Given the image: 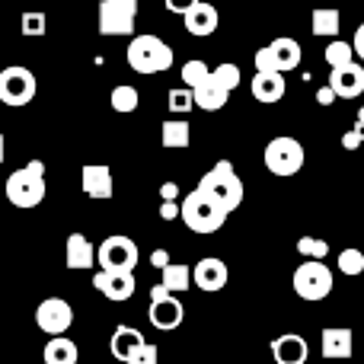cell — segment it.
Returning <instances> with one entry per match:
<instances>
[{"label": "cell", "instance_id": "cell-13", "mask_svg": "<svg viewBox=\"0 0 364 364\" xmlns=\"http://www.w3.org/2000/svg\"><path fill=\"white\" fill-rule=\"evenodd\" d=\"M93 288L100 291L109 301H132L134 291H138V282H134V272H112V269H100L93 275Z\"/></svg>", "mask_w": 364, "mask_h": 364}, {"label": "cell", "instance_id": "cell-36", "mask_svg": "<svg viewBox=\"0 0 364 364\" xmlns=\"http://www.w3.org/2000/svg\"><path fill=\"white\" fill-rule=\"evenodd\" d=\"M361 132H358V128H352V132H348L346 134V138H342V147H346V151H358V147H361Z\"/></svg>", "mask_w": 364, "mask_h": 364}, {"label": "cell", "instance_id": "cell-26", "mask_svg": "<svg viewBox=\"0 0 364 364\" xmlns=\"http://www.w3.org/2000/svg\"><path fill=\"white\" fill-rule=\"evenodd\" d=\"M310 26H314V36H323V38H336L342 29V16L336 6H320V10H314V19H310Z\"/></svg>", "mask_w": 364, "mask_h": 364}, {"label": "cell", "instance_id": "cell-37", "mask_svg": "<svg viewBox=\"0 0 364 364\" xmlns=\"http://www.w3.org/2000/svg\"><path fill=\"white\" fill-rule=\"evenodd\" d=\"M164 4H166V10H170V13H179V16H182V13H186L188 6H195L198 0H164Z\"/></svg>", "mask_w": 364, "mask_h": 364}, {"label": "cell", "instance_id": "cell-34", "mask_svg": "<svg viewBox=\"0 0 364 364\" xmlns=\"http://www.w3.org/2000/svg\"><path fill=\"white\" fill-rule=\"evenodd\" d=\"M23 36H29V38H38V36H45L48 32V16L45 13H38V10H32V13H23Z\"/></svg>", "mask_w": 364, "mask_h": 364}, {"label": "cell", "instance_id": "cell-28", "mask_svg": "<svg viewBox=\"0 0 364 364\" xmlns=\"http://www.w3.org/2000/svg\"><path fill=\"white\" fill-rule=\"evenodd\" d=\"M109 102H112V109H115V112H122V115H132L134 109H138L141 96H138V90H134L132 83H119V87L112 90V96H109Z\"/></svg>", "mask_w": 364, "mask_h": 364}, {"label": "cell", "instance_id": "cell-21", "mask_svg": "<svg viewBox=\"0 0 364 364\" xmlns=\"http://www.w3.org/2000/svg\"><path fill=\"white\" fill-rule=\"evenodd\" d=\"M64 262H68V269H93L96 265V246L90 243L83 233H70L68 237V246H64Z\"/></svg>", "mask_w": 364, "mask_h": 364}, {"label": "cell", "instance_id": "cell-5", "mask_svg": "<svg viewBox=\"0 0 364 364\" xmlns=\"http://www.w3.org/2000/svg\"><path fill=\"white\" fill-rule=\"evenodd\" d=\"M227 214L230 211H224L211 195H205L201 188H195V192H188L186 201H182L179 218L186 220V227L195 230V233H218L220 227H224Z\"/></svg>", "mask_w": 364, "mask_h": 364}, {"label": "cell", "instance_id": "cell-25", "mask_svg": "<svg viewBox=\"0 0 364 364\" xmlns=\"http://www.w3.org/2000/svg\"><path fill=\"white\" fill-rule=\"evenodd\" d=\"M45 364H77L80 358V352H77V346L70 339H64V336H51L48 346H45L42 352Z\"/></svg>", "mask_w": 364, "mask_h": 364}, {"label": "cell", "instance_id": "cell-14", "mask_svg": "<svg viewBox=\"0 0 364 364\" xmlns=\"http://www.w3.org/2000/svg\"><path fill=\"white\" fill-rule=\"evenodd\" d=\"M329 87L336 90L339 100H358L364 93V68L355 61H346V64H336L333 74H329Z\"/></svg>", "mask_w": 364, "mask_h": 364}, {"label": "cell", "instance_id": "cell-24", "mask_svg": "<svg viewBox=\"0 0 364 364\" xmlns=\"http://www.w3.org/2000/svg\"><path fill=\"white\" fill-rule=\"evenodd\" d=\"M188 141H192V128H188L186 119H170L160 128V144L166 151H186Z\"/></svg>", "mask_w": 364, "mask_h": 364}, {"label": "cell", "instance_id": "cell-23", "mask_svg": "<svg viewBox=\"0 0 364 364\" xmlns=\"http://www.w3.org/2000/svg\"><path fill=\"white\" fill-rule=\"evenodd\" d=\"M141 346H144V336H141V329H134V326H119V329L112 333V358H115V361L132 364V358L138 355Z\"/></svg>", "mask_w": 364, "mask_h": 364}, {"label": "cell", "instance_id": "cell-43", "mask_svg": "<svg viewBox=\"0 0 364 364\" xmlns=\"http://www.w3.org/2000/svg\"><path fill=\"white\" fill-rule=\"evenodd\" d=\"M361 132V138H364V109H358V125H355Z\"/></svg>", "mask_w": 364, "mask_h": 364}, {"label": "cell", "instance_id": "cell-15", "mask_svg": "<svg viewBox=\"0 0 364 364\" xmlns=\"http://www.w3.org/2000/svg\"><path fill=\"white\" fill-rule=\"evenodd\" d=\"M147 316H151V323L157 329H164V333H170V329L182 326V320H186V307L176 301V294H164V297H151V307H147Z\"/></svg>", "mask_w": 364, "mask_h": 364}, {"label": "cell", "instance_id": "cell-31", "mask_svg": "<svg viewBox=\"0 0 364 364\" xmlns=\"http://www.w3.org/2000/svg\"><path fill=\"white\" fill-rule=\"evenodd\" d=\"M339 272L342 275H361L364 272V252L361 250H355V246H348V250H342L339 252Z\"/></svg>", "mask_w": 364, "mask_h": 364}, {"label": "cell", "instance_id": "cell-10", "mask_svg": "<svg viewBox=\"0 0 364 364\" xmlns=\"http://www.w3.org/2000/svg\"><path fill=\"white\" fill-rule=\"evenodd\" d=\"M301 42L297 38H275L272 45H265V48L256 51V70H282V74H288V70H294L297 64H301Z\"/></svg>", "mask_w": 364, "mask_h": 364}, {"label": "cell", "instance_id": "cell-30", "mask_svg": "<svg viewBox=\"0 0 364 364\" xmlns=\"http://www.w3.org/2000/svg\"><path fill=\"white\" fill-rule=\"evenodd\" d=\"M166 102H170V112H173V115H186V112H192V109H195V90H192V87L170 90Z\"/></svg>", "mask_w": 364, "mask_h": 364}, {"label": "cell", "instance_id": "cell-4", "mask_svg": "<svg viewBox=\"0 0 364 364\" xmlns=\"http://www.w3.org/2000/svg\"><path fill=\"white\" fill-rule=\"evenodd\" d=\"M198 188L205 195H211V198L218 201L224 211H237L240 201H243V179L237 176V170H233L230 160H220V164H214L211 170L201 176Z\"/></svg>", "mask_w": 364, "mask_h": 364}, {"label": "cell", "instance_id": "cell-7", "mask_svg": "<svg viewBox=\"0 0 364 364\" xmlns=\"http://www.w3.org/2000/svg\"><path fill=\"white\" fill-rule=\"evenodd\" d=\"M291 284H294L297 297H304V301H326L333 294V272L323 259H307L294 269Z\"/></svg>", "mask_w": 364, "mask_h": 364}, {"label": "cell", "instance_id": "cell-41", "mask_svg": "<svg viewBox=\"0 0 364 364\" xmlns=\"http://www.w3.org/2000/svg\"><path fill=\"white\" fill-rule=\"evenodd\" d=\"M333 100H339V96H336V90L326 83V87H323L320 93H316V102H320V106H329V102H333Z\"/></svg>", "mask_w": 364, "mask_h": 364}, {"label": "cell", "instance_id": "cell-18", "mask_svg": "<svg viewBox=\"0 0 364 364\" xmlns=\"http://www.w3.org/2000/svg\"><path fill=\"white\" fill-rule=\"evenodd\" d=\"M182 23H186V32H192V36L205 38V36H211V32H218L220 16H218V10H214L211 4L198 0L195 6H188V10L182 13Z\"/></svg>", "mask_w": 364, "mask_h": 364}, {"label": "cell", "instance_id": "cell-6", "mask_svg": "<svg viewBox=\"0 0 364 364\" xmlns=\"http://www.w3.org/2000/svg\"><path fill=\"white\" fill-rule=\"evenodd\" d=\"M304 144L297 138H288V134H278L265 144V170L272 176H294V173L304 170Z\"/></svg>", "mask_w": 364, "mask_h": 364}, {"label": "cell", "instance_id": "cell-20", "mask_svg": "<svg viewBox=\"0 0 364 364\" xmlns=\"http://www.w3.org/2000/svg\"><path fill=\"white\" fill-rule=\"evenodd\" d=\"M272 355H275L278 364H304L310 355V348H307V339H304V336L284 333L272 342Z\"/></svg>", "mask_w": 364, "mask_h": 364}, {"label": "cell", "instance_id": "cell-12", "mask_svg": "<svg viewBox=\"0 0 364 364\" xmlns=\"http://www.w3.org/2000/svg\"><path fill=\"white\" fill-rule=\"evenodd\" d=\"M74 323V310L64 297H45L36 307V326L42 329L45 336H64Z\"/></svg>", "mask_w": 364, "mask_h": 364}, {"label": "cell", "instance_id": "cell-3", "mask_svg": "<svg viewBox=\"0 0 364 364\" xmlns=\"http://www.w3.org/2000/svg\"><path fill=\"white\" fill-rule=\"evenodd\" d=\"M125 58L134 74H164L173 68V48L160 36H134Z\"/></svg>", "mask_w": 364, "mask_h": 364}, {"label": "cell", "instance_id": "cell-29", "mask_svg": "<svg viewBox=\"0 0 364 364\" xmlns=\"http://www.w3.org/2000/svg\"><path fill=\"white\" fill-rule=\"evenodd\" d=\"M323 58L329 61V68L346 64V61H355V45L352 42H342V38H333V42L326 45V51H323Z\"/></svg>", "mask_w": 364, "mask_h": 364}, {"label": "cell", "instance_id": "cell-27", "mask_svg": "<svg viewBox=\"0 0 364 364\" xmlns=\"http://www.w3.org/2000/svg\"><path fill=\"white\" fill-rule=\"evenodd\" d=\"M164 284L173 291V294L188 291V288H192V269H188V265H182V262L164 265Z\"/></svg>", "mask_w": 364, "mask_h": 364}, {"label": "cell", "instance_id": "cell-38", "mask_svg": "<svg viewBox=\"0 0 364 364\" xmlns=\"http://www.w3.org/2000/svg\"><path fill=\"white\" fill-rule=\"evenodd\" d=\"M151 265L164 272V265H170V252H166V250H154L151 252Z\"/></svg>", "mask_w": 364, "mask_h": 364}, {"label": "cell", "instance_id": "cell-22", "mask_svg": "<svg viewBox=\"0 0 364 364\" xmlns=\"http://www.w3.org/2000/svg\"><path fill=\"white\" fill-rule=\"evenodd\" d=\"M320 339H323V355L326 358H352L355 333L348 326H326Z\"/></svg>", "mask_w": 364, "mask_h": 364}, {"label": "cell", "instance_id": "cell-17", "mask_svg": "<svg viewBox=\"0 0 364 364\" xmlns=\"http://www.w3.org/2000/svg\"><path fill=\"white\" fill-rule=\"evenodd\" d=\"M227 278H230L227 265L220 262V259H214V256L201 259V262L192 269V284L195 288H201V291H208V294H214V291L224 288Z\"/></svg>", "mask_w": 364, "mask_h": 364}, {"label": "cell", "instance_id": "cell-16", "mask_svg": "<svg viewBox=\"0 0 364 364\" xmlns=\"http://www.w3.org/2000/svg\"><path fill=\"white\" fill-rule=\"evenodd\" d=\"M80 186H83V192H87L90 198H96V201H109V198L115 195L112 170H109L106 164H90V166H83Z\"/></svg>", "mask_w": 364, "mask_h": 364}, {"label": "cell", "instance_id": "cell-44", "mask_svg": "<svg viewBox=\"0 0 364 364\" xmlns=\"http://www.w3.org/2000/svg\"><path fill=\"white\" fill-rule=\"evenodd\" d=\"M4 157H6V141H4V134H0V164H4Z\"/></svg>", "mask_w": 364, "mask_h": 364}, {"label": "cell", "instance_id": "cell-42", "mask_svg": "<svg viewBox=\"0 0 364 364\" xmlns=\"http://www.w3.org/2000/svg\"><path fill=\"white\" fill-rule=\"evenodd\" d=\"M160 195H164V201H176L179 186H176V182H164V188H160Z\"/></svg>", "mask_w": 364, "mask_h": 364}, {"label": "cell", "instance_id": "cell-2", "mask_svg": "<svg viewBox=\"0 0 364 364\" xmlns=\"http://www.w3.org/2000/svg\"><path fill=\"white\" fill-rule=\"evenodd\" d=\"M240 87V68L237 64H218L205 80L198 83L195 90V106L205 109V112H218V109L227 106L230 93Z\"/></svg>", "mask_w": 364, "mask_h": 364}, {"label": "cell", "instance_id": "cell-35", "mask_svg": "<svg viewBox=\"0 0 364 364\" xmlns=\"http://www.w3.org/2000/svg\"><path fill=\"white\" fill-rule=\"evenodd\" d=\"M154 361H157V346H151V342H144L138 348V355L132 358V364H154Z\"/></svg>", "mask_w": 364, "mask_h": 364}, {"label": "cell", "instance_id": "cell-33", "mask_svg": "<svg viewBox=\"0 0 364 364\" xmlns=\"http://www.w3.org/2000/svg\"><path fill=\"white\" fill-rule=\"evenodd\" d=\"M208 74H211V68H208L201 58H192V61L182 64V83H186V87H198Z\"/></svg>", "mask_w": 364, "mask_h": 364}, {"label": "cell", "instance_id": "cell-32", "mask_svg": "<svg viewBox=\"0 0 364 364\" xmlns=\"http://www.w3.org/2000/svg\"><path fill=\"white\" fill-rule=\"evenodd\" d=\"M297 252L304 259H326L329 256V243L320 237H301L297 240Z\"/></svg>", "mask_w": 364, "mask_h": 364}, {"label": "cell", "instance_id": "cell-39", "mask_svg": "<svg viewBox=\"0 0 364 364\" xmlns=\"http://www.w3.org/2000/svg\"><path fill=\"white\" fill-rule=\"evenodd\" d=\"M179 211H182V205H176V201H164V208H160V218H164V220H173Z\"/></svg>", "mask_w": 364, "mask_h": 364}, {"label": "cell", "instance_id": "cell-8", "mask_svg": "<svg viewBox=\"0 0 364 364\" xmlns=\"http://www.w3.org/2000/svg\"><path fill=\"white\" fill-rule=\"evenodd\" d=\"M36 74L23 64H10L0 70V102L10 109H23L36 100Z\"/></svg>", "mask_w": 364, "mask_h": 364}, {"label": "cell", "instance_id": "cell-19", "mask_svg": "<svg viewBox=\"0 0 364 364\" xmlns=\"http://www.w3.org/2000/svg\"><path fill=\"white\" fill-rule=\"evenodd\" d=\"M252 96H256L259 102H278L284 100V90H288V83H284V74L282 70H256V77H252Z\"/></svg>", "mask_w": 364, "mask_h": 364}, {"label": "cell", "instance_id": "cell-9", "mask_svg": "<svg viewBox=\"0 0 364 364\" xmlns=\"http://www.w3.org/2000/svg\"><path fill=\"white\" fill-rule=\"evenodd\" d=\"M138 243L132 237H106L96 250V259H100V269H112V272H134L138 269Z\"/></svg>", "mask_w": 364, "mask_h": 364}, {"label": "cell", "instance_id": "cell-1", "mask_svg": "<svg viewBox=\"0 0 364 364\" xmlns=\"http://www.w3.org/2000/svg\"><path fill=\"white\" fill-rule=\"evenodd\" d=\"M4 192H6V201L13 208H23V211L42 205L45 192H48V186H45V164L42 160H29L26 166L13 170L4 182Z\"/></svg>", "mask_w": 364, "mask_h": 364}, {"label": "cell", "instance_id": "cell-11", "mask_svg": "<svg viewBox=\"0 0 364 364\" xmlns=\"http://www.w3.org/2000/svg\"><path fill=\"white\" fill-rule=\"evenodd\" d=\"M138 19V0H102L100 32L102 36H132Z\"/></svg>", "mask_w": 364, "mask_h": 364}, {"label": "cell", "instance_id": "cell-40", "mask_svg": "<svg viewBox=\"0 0 364 364\" xmlns=\"http://www.w3.org/2000/svg\"><path fill=\"white\" fill-rule=\"evenodd\" d=\"M352 45H355V55H358L361 61H364V23L358 26V29H355V38H352Z\"/></svg>", "mask_w": 364, "mask_h": 364}]
</instances>
